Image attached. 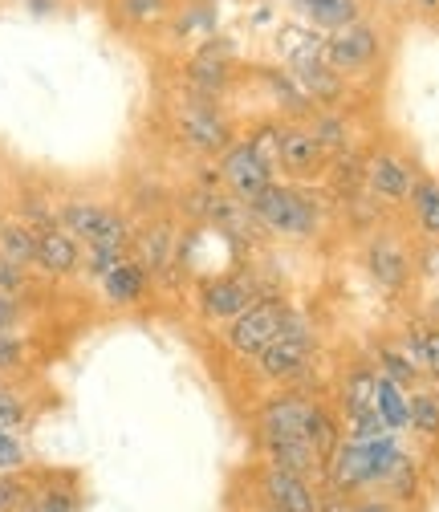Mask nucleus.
Wrapping results in <instances>:
<instances>
[{"mask_svg":"<svg viewBox=\"0 0 439 512\" xmlns=\"http://www.w3.org/2000/svg\"><path fill=\"white\" fill-rule=\"evenodd\" d=\"M265 82H269V90L281 98V106L285 110H293V114H305L313 102H309V94L301 90V82L293 78V74H281V70H265Z\"/></svg>","mask_w":439,"mask_h":512,"instance_id":"nucleus-23","label":"nucleus"},{"mask_svg":"<svg viewBox=\"0 0 439 512\" xmlns=\"http://www.w3.org/2000/svg\"><path fill=\"white\" fill-rule=\"evenodd\" d=\"M37 265L45 273H74L78 269V240L61 228L37 232Z\"/></svg>","mask_w":439,"mask_h":512,"instance_id":"nucleus-10","label":"nucleus"},{"mask_svg":"<svg viewBox=\"0 0 439 512\" xmlns=\"http://www.w3.org/2000/svg\"><path fill=\"white\" fill-rule=\"evenodd\" d=\"M265 492H269V500H273L277 512H318V500H313V492L305 488V476H293V472L273 468L265 476Z\"/></svg>","mask_w":439,"mask_h":512,"instance_id":"nucleus-8","label":"nucleus"},{"mask_svg":"<svg viewBox=\"0 0 439 512\" xmlns=\"http://www.w3.org/2000/svg\"><path fill=\"white\" fill-rule=\"evenodd\" d=\"M366 179H370V191L379 200H403L407 191H411V175H407V167L395 159V155H379V159H370V167H366Z\"/></svg>","mask_w":439,"mask_h":512,"instance_id":"nucleus-12","label":"nucleus"},{"mask_svg":"<svg viewBox=\"0 0 439 512\" xmlns=\"http://www.w3.org/2000/svg\"><path fill=\"white\" fill-rule=\"evenodd\" d=\"M248 208H253V216L261 224H269L273 232H285V236H309L313 224H318V204H313L305 191L277 187V183H269Z\"/></svg>","mask_w":439,"mask_h":512,"instance_id":"nucleus-1","label":"nucleus"},{"mask_svg":"<svg viewBox=\"0 0 439 512\" xmlns=\"http://www.w3.org/2000/svg\"><path fill=\"white\" fill-rule=\"evenodd\" d=\"M21 423H25V407H21V399L9 395V391H0V431H17Z\"/></svg>","mask_w":439,"mask_h":512,"instance_id":"nucleus-33","label":"nucleus"},{"mask_svg":"<svg viewBox=\"0 0 439 512\" xmlns=\"http://www.w3.org/2000/svg\"><path fill=\"white\" fill-rule=\"evenodd\" d=\"M374 411L383 415V423H387L391 431L407 427V399H403V391H399V382L379 378V395H374Z\"/></svg>","mask_w":439,"mask_h":512,"instance_id":"nucleus-22","label":"nucleus"},{"mask_svg":"<svg viewBox=\"0 0 439 512\" xmlns=\"http://www.w3.org/2000/svg\"><path fill=\"white\" fill-rule=\"evenodd\" d=\"M379 57V29H370L366 21H354V25H342V29H334L330 37H326V49H322V61L330 70H346V74H354V70H366L370 61Z\"/></svg>","mask_w":439,"mask_h":512,"instance_id":"nucleus-3","label":"nucleus"},{"mask_svg":"<svg viewBox=\"0 0 439 512\" xmlns=\"http://www.w3.org/2000/svg\"><path fill=\"white\" fill-rule=\"evenodd\" d=\"M25 464V452H21V443L9 435V431H0V472H9V468H21Z\"/></svg>","mask_w":439,"mask_h":512,"instance_id":"nucleus-34","label":"nucleus"},{"mask_svg":"<svg viewBox=\"0 0 439 512\" xmlns=\"http://www.w3.org/2000/svg\"><path fill=\"white\" fill-rule=\"evenodd\" d=\"M253 305V289L244 281H216L204 289V313L208 317H236Z\"/></svg>","mask_w":439,"mask_h":512,"instance_id":"nucleus-16","label":"nucleus"},{"mask_svg":"<svg viewBox=\"0 0 439 512\" xmlns=\"http://www.w3.org/2000/svg\"><path fill=\"white\" fill-rule=\"evenodd\" d=\"M143 281H147V277H143V269H139V265H127V261H118V265L102 277L106 297H110V301H122V305L143 297Z\"/></svg>","mask_w":439,"mask_h":512,"instance_id":"nucleus-18","label":"nucleus"},{"mask_svg":"<svg viewBox=\"0 0 439 512\" xmlns=\"http://www.w3.org/2000/svg\"><path fill=\"white\" fill-rule=\"evenodd\" d=\"M66 228L74 236H82L90 248H127V224H122L114 212L94 208V204H70L61 212Z\"/></svg>","mask_w":439,"mask_h":512,"instance_id":"nucleus-6","label":"nucleus"},{"mask_svg":"<svg viewBox=\"0 0 439 512\" xmlns=\"http://www.w3.org/2000/svg\"><path fill=\"white\" fill-rule=\"evenodd\" d=\"M322 143L313 139V131H285L281 135V167H289L293 175H309L322 167Z\"/></svg>","mask_w":439,"mask_h":512,"instance_id":"nucleus-13","label":"nucleus"},{"mask_svg":"<svg viewBox=\"0 0 439 512\" xmlns=\"http://www.w3.org/2000/svg\"><path fill=\"white\" fill-rule=\"evenodd\" d=\"M330 480H334V488H342V492H346V488H358V484H366V480H374V476H370V452H366L362 439H350V443L334 447Z\"/></svg>","mask_w":439,"mask_h":512,"instance_id":"nucleus-9","label":"nucleus"},{"mask_svg":"<svg viewBox=\"0 0 439 512\" xmlns=\"http://www.w3.org/2000/svg\"><path fill=\"white\" fill-rule=\"evenodd\" d=\"M179 131H183V139L192 143L196 151H204V155H216V151H228V122L212 110V106H204V102H192L183 114H179Z\"/></svg>","mask_w":439,"mask_h":512,"instance_id":"nucleus-7","label":"nucleus"},{"mask_svg":"<svg viewBox=\"0 0 439 512\" xmlns=\"http://www.w3.org/2000/svg\"><path fill=\"white\" fill-rule=\"evenodd\" d=\"M297 5L326 29H342L358 21V0H297Z\"/></svg>","mask_w":439,"mask_h":512,"instance_id":"nucleus-19","label":"nucleus"},{"mask_svg":"<svg viewBox=\"0 0 439 512\" xmlns=\"http://www.w3.org/2000/svg\"><path fill=\"white\" fill-rule=\"evenodd\" d=\"M0 252L13 265H29L37 261V232L25 224H0Z\"/></svg>","mask_w":439,"mask_h":512,"instance_id":"nucleus-20","label":"nucleus"},{"mask_svg":"<svg viewBox=\"0 0 439 512\" xmlns=\"http://www.w3.org/2000/svg\"><path fill=\"white\" fill-rule=\"evenodd\" d=\"M354 512H387L383 504H362V508H354Z\"/></svg>","mask_w":439,"mask_h":512,"instance_id":"nucleus-39","label":"nucleus"},{"mask_svg":"<svg viewBox=\"0 0 439 512\" xmlns=\"http://www.w3.org/2000/svg\"><path fill=\"white\" fill-rule=\"evenodd\" d=\"M415 362L407 358V354H399V350H383V378H391V382H399V387H403V382H411L415 378Z\"/></svg>","mask_w":439,"mask_h":512,"instance_id":"nucleus-31","label":"nucleus"},{"mask_svg":"<svg viewBox=\"0 0 439 512\" xmlns=\"http://www.w3.org/2000/svg\"><path fill=\"white\" fill-rule=\"evenodd\" d=\"M313 407L301 399H273L265 407V435L269 439H285V435H305Z\"/></svg>","mask_w":439,"mask_h":512,"instance_id":"nucleus-14","label":"nucleus"},{"mask_svg":"<svg viewBox=\"0 0 439 512\" xmlns=\"http://www.w3.org/2000/svg\"><path fill=\"white\" fill-rule=\"evenodd\" d=\"M281 135H285L281 126H261V131L248 139V147H253V151L273 167V163H281Z\"/></svg>","mask_w":439,"mask_h":512,"instance_id":"nucleus-29","label":"nucleus"},{"mask_svg":"<svg viewBox=\"0 0 439 512\" xmlns=\"http://www.w3.org/2000/svg\"><path fill=\"white\" fill-rule=\"evenodd\" d=\"M17 358H21V346L9 338V334H0V370H9V366H17Z\"/></svg>","mask_w":439,"mask_h":512,"instance_id":"nucleus-36","label":"nucleus"},{"mask_svg":"<svg viewBox=\"0 0 439 512\" xmlns=\"http://www.w3.org/2000/svg\"><path fill=\"white\" fill-rule=\"evenodd\" d=\"M407 423L411 427H419V431H439V399L435 395H415L411 403H407Z\"/></svg>","mask_w":439,"mask_h":512,"instance_id":"nucleus-28","label":"nucleus"},{"mask_svg":"<svg viewBox=\"0 0 439 512\" xmlns=\"http://www.w3.org/2000/svg\"><path fill=\"white\" fill-rule=\"evenodd\" d=\"M370 273H374V281H379V285L399 289V285H403V277H407V261H403V252H399L395 244L379 240V244L370 248Z\"/></svg>","mask_w":439,"mask_h":512,"instance_id":"nucleus-17","label":"nucleus"},{"mask_svg":"<svg viewBox=\"0 0 439 512\" xmlns=\"http://www.w3.org/2000/svg\"><path fill=\"white\" fill-rule=\"evenodd\" d=\"M415 212L431 236H439V183H419L415 187Z\"/></svg>","mask_w":439,"mask_h":512,"instance_id":"nucleus-27","label":"nucleus"},{"mask_svg":"<svg viewBox=\"0 0 439 512\" xmlns=\"http://www.w3.org/2000/svg\"><path fill=\"white\" fill-rule=\"evenodd\" d=\"M118 17L131 25H159L171 13V0H114Z\"/></svg>","mask_w":439,"mask_h":512,"instance_id":"nucleus-25","label":"nucleus"},{"mask_svg":"<svg viewBox=\"0 0 439 512\" xmlns=\"http://www.w3.org/2000/svg\"><path fill=\"white\" fill-rule=\"evenodd\" d=\"M309 346H313V342H309V330H305L301 317H285L281 334L257 354V358H261V370H265L269 378H293V374L305 370Z\"/></svg>","mask_w":439,"mask_h":512,"instance_id":"nucleus-4","label":"nucleus"},{"mask_svg":"<svg viewBox=\"0 0 439 512\" xmlns=\"http://www.w3.org/2000/svg\"><path fill=\"white\" fill-rule=\"evenodd\" d=\"M167 244H171L167 228H155V232L143 236V256H147L151 269H163V265H167Z\"/></svg>","mask_w":439,"mask_h":512,"instance_id":"nucleus-32","label":"nucleus"},{"mask_svg":"<svg viewBox=\"0 0 439 512\" xmlns=\"http://www.w3.org/2000/svg\"><path fill=\"white\" fill-rule=\"evenodd\" d=\"M313 139L322 143V151H342L346 147V126L338 118H318L313 122Z\"/></svg>","mask_w":439,"mask_h":512,"instance_id":"nucleus-30","label":"nucleus"},{"mask_svg":"<svg viewBox=\"0 0 439 512\" xmlns=\"http://www.w3.org/2000/svg\"><path fill=\"white\" fill-rule=\"evenodd\" d=\"M187 82H192L200 94H220V90L228 86V61L200 53L192 66H187Z\"/></svg>","mask_w":439,"mask_h":512,"instance_id":"nucleus-21","label":"nucleus"},{"mask_svg":"<svg viewBox=\"0 0 439 512\" xmlns=\"http://www.w3.org/2000/svg\"><path fill=\"white\" fill-rule=\"evenodd\" d=\"M419 5H423V9H439V0H419Z\"/></svg>","mask_w":439,"mask_h":512,"instance_id":"nucleus-40","label":"nucleus"},{"mask_svg":"<svg viewBox=\"0 0 439 512\" xmlns=\"http://www.w3.org/2000/svg\"><path fill=\"white\" fill-rule=\"evenodd\" d=\"M13 317H17V305H13V297H9V293H0V334H9Z\"/></svg>","mask_w":439,"mask_h":512,"instance_id":"nucleus-38","label":"nucleus"},{"mask_svg":"<svg viewBox=\"0 0 439 512\" xmlns=\"http://www.w3.org/2000/svg\"><path fill=\"white\" fill-rule=\"evenodd\" d=\"M29 512H74V504H70V496H45L37 508H29Z\"/></svg>","mask_w":439,"mask_h":512,"instance_id":"nucleus-37","label":"nucleus"},{"mask_svg":"<svg viewBox=\"0 0 439 512\" xmlns=\"http://www.w3.org/2000/svg\"><path fill=\"white\" fill-rule=\"evenodd\" d=\"M407 358L431 374H439V330H419L407 342Z\"/></svg>","mask_w":439,"mask_h":512,"instance_id":"nucleus-26","label":"nucleus"},{"mask_svg":"<svg viewBox=\"0 0 439 512\" xmlns=\"http://www.w3.org/2000/svg\"><path fill=\"white\" fill-rule=\"evenodd\" d=\"M118 261H122V248H90V269H94L98 277H106Z\"/></svg>","mask_w":439,"mask_h":512,"instance_id":"nucleus-35","label":"nucleus"},{"mask_svg":"<svg viewBox=\"0 0 439 512\" xmlns=\"http://www.w3.org/2000/svg\"><path fill=\"white\" fill-rule=\"evenodd\" d=\"M374 395H379V378H374L370 370L350 374V382H346V403H350V415H370V411H374Z\"/></svg>","mask_w":439,"mask_h":512,"instance_id":"nucleus-24","label":"nucleus"},{"mask_svg":"<svg viewBox=\"0 0 439 512\" xmlns=\"http://www.w3.org/2000/svg\"><path fill=\"white\" fill-rule=\"evenodd\" d=\"M269 456H273V468L281 472H293V476H305L322 464L318 447H313L305 435H285V439H269Z\"/></svg>","mask_w":439,"mask_h":512,"instance_id":"nucleus-11","label":"nucleus"},{"mask_svg":"<svg viewBox=\"0 0 439 512\" xmlns=\"http://www.w3.org/2000/svg\"><path fill=\"white\" fill-rule=\"evenodd\" d=\"M285 317H289V313H285L277 301H257V305H248L244 313H236V322H232V330H228L232 350L244 354V358H257V354L281 334Z\"/></svg>","mask_w":439,"mask_h":512,"instance_id":"nucleus-2","label":"nucleus"},{"mask_svg":"<svg viewBox=\"0 0 439 512\" xmlns=\"http://www.w3.org/2000/svg\"><path fill=\"white\" fill-rule=\"evenodd\" d=\"M293 78L301 82L309 102H334L342 94V78H338V70L326 66V61H301V66H293Z\"/></svg>","mask_w":439,"mask_h":512,"instance_id":"nucleus-15","label":"nucleus"},{"mask_svg":"<svg viewBox=\"0 0 439 512\" xmlns=\"http://www.w3.org/2000/svg\"><path fill=\"white\" fill-rule=\"evenodd\" d=\"M220 171H224V179H228V187L236 191V200L240 204H253L261 191L273 183V167L248 147V143H240V147H228L224 151V163H220Z\"/></svg>","mask_w":439,"mask_h":512,"instance_id":"nucleus-5","label":"nucleus"},{"mask_svg":"<svg viewBox=\"0 0 439 512\" xmlns=\"http://www.w3.org/2000/svg\"><path fill=\"white\" fill-rule=\"evenodd\" d=\"M383 5H395V0H383Z\"/></svg>","mask_w":439,"mask_h":512,"instance_id":"nucleus-41","label":"nucleus"}]
</instances>
